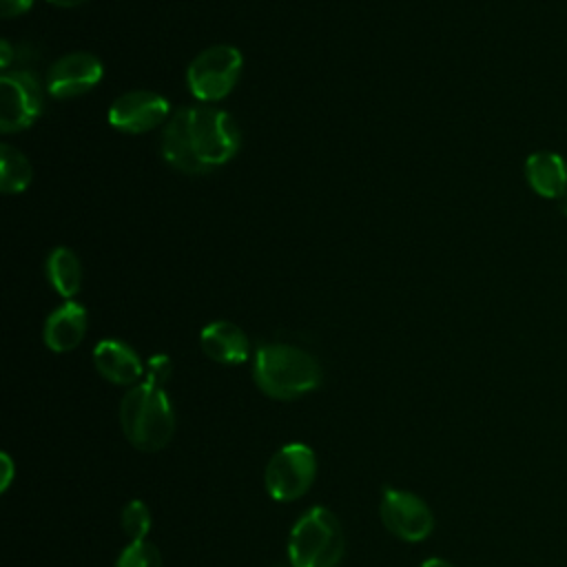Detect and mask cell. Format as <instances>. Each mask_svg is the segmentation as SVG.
I'll use <instances>...</instances> for the list:
<instances>
[{"label": "cell", "instance_id": "7", "mask_svg": "<svg viewBox=\"0 0 567 567\" xmlns=\"http://www.w3.org/2000/svg\"><path fill=\"white\" fill-rule=\"evenodd\" d=\"M42 109V95L35 78L27 71L2 75L0 80V128L13 133L27 128Z\"/></svg>", "mask_w": 567, "mask_h": 567}, {"label": "cell", "instance_id": "1", "mask_svg": "<svg viewBox=\"0 0 567 567\" xmlns=\"http://www.w3.org/2000/svg\"><path fill=\"white\" fill-rule=\"evenodd\" d=\"M239 146L233 117L210 106L179 109L162 135L164 159L188 175L206 173L228 162Z\"/></svg>", "mask_w": 567, "mask_h": 567}, {"label": "cell", "instance_id": "16", "mask_svg": "<svg viewBox=\"0 0 567 567\" xmlns=\"http://www.w3.org/2000/svg\"><path fill=\"white\" fill-rule=\"evenodd\" d=\"M33 177L29 159L9 144H2L0 153V186L4 193H20Z\"/></svg>", "mask_w": 567, "mask_h": 567}, {"label": "cell", "instance_id": "15", "mask_svg": "<svg viewBox=\"0 0 567 567\" xmlns=\"http://www.w3.org/2000/svg\"><path fill=\"white\" fill-rule=\"evenodd\" d=\"M47 275L49 281L53 284V288L62 295V297H73L80 288V264L78 257L69 250V248H55L47 261Z\"/></svg>", "mask_w": 567, "mask_h": 567}, {"label": "cell", "instance_id": "6", "mask_svg": "<svg viewBox=\"0 0 567 567\" xmlns=\"http://www.w3.org/2000/svg\"><path fill=\"white\" fill-rule=\"evenodd\" d=\"M241 71L237 49L219 44L202 51L188 66V89L202 102H217L230 93Z\"/></svg>", "mask_w": 567, "mask_h": 567}, {"label": "cell", "instance_id": "12", "mask_svg": "<svg viewBox=\"0 0 567 567\" xmlns=\"http://www.w3.org/2000/svg\"><path fill=\"white\" fill-rule=\"evenodd\" d=\"M525 177L529 186L549 199L567 195V162L551 151H536L525 162Z\"/></svg>", "mask_w": 567, "mask_h": 567}, {"label": "cell", "instance_id": "5", "mask_svg": "<svg viewBox=\"0 0 567 567\" xmlns=\"http://www.w3.org/2000/svg\"><path fill=\"white\" fill-rule=\"evenodd\" d=\"M317 474L315 452L303 443L281 447L266 465V489L275 501H295L303 496Z\"/></svg>", "mask_w": 567, "mask_h": 567}, {"label": "cell", "instance_id": "14", "mask_svg": "<svg viewBox=\"0 0 567 567\" xmlns=\"http://www.w3.org/2000/svg\"><path fill=\"white\" fill-rule=\"evenodd\" d=\"M202 350L219 363H244L248 359V339L230 321L208 323L199 334Z\"/></svg>", "mask_w": 567, "mask_h": 567}, {"label": "cell", "instance_id": "10", "mask_svg": "<svg viewBox=\"0 0 567 567\" xmlns=\"http://www.w3.org/2000/svg\"><path fill=\"white\" fill-rule=\"evenodd\" d=\"M102 78V64L91 53H69L60 58L47 75V89L53 97L66 100L91 91Z\"/></svg>", "mask_w": 567, "mask_h": 567}, {"label": "cell", "instance_id": "25", "mask_svg": "<svg viewBox=\"0 0 567 567\" xmlns=\"http://www.w3.org/2000/svg\"><path fill=\"white\" fill-rule=\"evenodd\" d=\"M272 567H284V565H272Z\"/></svg>", "mask_w": 567, "mask_h": 567}, {"label": "cell", "instance_id": "11", "mask_svg": "<svg viewBox=\"0 0 567 567\" xmlns=\"http://www.w3.org/2000/svg\"><path fill=\"white\" fill-rule=\"evenodd\" d=\"M93 363L106 381L117 385L135 383L142 377V361L137 354L126 343L115 339H106L95 346Z\"/></svg>", "mask_w": 567, "mask_h": 567}, {"label": "cell", "instance_id": "17", "mask_svg": "<svg viewBox=\"0 0 567 567\" xmlns=\"http://www.w3.org/2000/svg\"><path fill=\"white\" fill-rule=\"evenodd\" d=\"M115 567H162L159 551L148 540H133L115 560Z\"/></svg>", "mask_w": 567, "mask_h": 567}, {"label": "cell", "instance_id": "24", "mask_svg": "<svg viewBox=\"0 0 567 567\" xmlns=\"http://www.w3.org/2000/svg\"><path fill=\"white\" fill-rule=\"evenodd\" d=\"M49 2H53L58 7H75V4H82L84 0H49Z\"/></svg>", "mask_w": 567, "mask_h": 567}, {"label": "cell", "instance_id": "18", "mask_svg": "<svg viewBox=\"0 0 567 567\" xmlns=\"http://www.w3.org/2000/svg\"><path fill=\"white\" fill-rule=\"evenodd\" d=\"M122 529L131 538V543L146 540V534L151 529V514L142 501H131L122 509Z\"/></svg>", "mask_w": 567, "mask_h": 567}, {"label": "cell", "instance_id": "19", "mask_svg": "<svg viewBox=\"0 0 567 567\" xmlns=\"http://www.w3.org/2000/svg\"><path fill=\"white\" fill-rule=\"evenodd\" d=\"M171 359L166 354H155L148 359V365H146V383L151 385H157V388H164V383L168 381L171 377Z\"/></svg>", "mask_w": 567, "mask_h": 567}, {"label": "cell", "instance_id": "3", "mask_svg": "<svg viewBox=\"0 0 567 567\" xmlns=\"http://www.w3.org/2000/svg\"><path fill=\"white\" fill-rule=\"evenodd\" d=\"M255 381L275 399H297L321 383L319 363L301 348L266 343L255 354Z\"/></svg>", "mask_w": 567, "mask_h": 567}, {"label": "cell", "instance_id": "9", "mask_svg": "<svg viewBox=\"0 0 567 567\" xmlns=\"http://www.w3.org/2000/svg\"><path fill=\"white\" fill-rule=\"evenodd\" d=\"M168 115V102L151 91H131L120 95L109 111V122L126 133H144L162 124Z\"/></svg>", "mask_w": 567, "mask_h": 567}, {"label": "cell", "instance_id": "13", "mask_svg": "<svg viewBox=\"0 0 567 567\" xmlns=\"http://www.w3.org/2000/svg\"><path fill=\"white\" fill-rule=\"evenodd\" d=\"M86 332V312L80 303L66 301L53 310L44 323V343L53 352L73 350Z\"/></svg>", "mask_w": 567, "mask_h": 567}, {"label": "cell", "instance_id": "21", "mask_svg": "<svg viewBox=\"0 0 567 567\" xmlns=\"http://www.w3.org/2000/svg\"><path fill=\"white\" fill-rule=\"evenodd\" d=\"M0 51H2V55H0V66L7 69V66L11 64V44L4 40V42L0 44Z\"/></svg>", "mask_w": 567, "mask_h": 567}, {"label": "cell", "instance_id": "22", "mask_svg": "<svg viewBox=\"0 0 567 567\" xmlns=\"http://www.w3.org/2000/svg\"><path fill=\"white\" fill-rule=\"evenodd\" d=\"M2 463H4V481H2V489H7V485H9V481H11V461H9V456L4 454L2 456Z\"/></svg>", "mask_w": 567, "mask_h": 567}, {"label": "cell", "instance_id": "8", "mask_svg": "<svg viewBox=\"0 0 567 567\" xmlns=\"http://www.w3.org/2000/svg\"><path fill=\"white\" fill-rule=\"evenodd\" d=\"M381 520L388 532L410 543L427 538L434 527V518L425 501L403 489L383 492Z\"/></svg>", "mask_w": 567, "mask_h": 567}, {"label": "cell", "instance_id": "20", "mask_svg": "<svg viewBox=\"0 0 567 567\" xmlns=\"http://www.w3.org/2000/svg\"><path fill=\"white\" fill-rule=\"evenodd\" d=\"M33 0H2V16L4 18H13L24 13L31 7Z\"/></svg>", "mask_w": 567, "mask_h": 567}, {"label": "cell", "instance_id": "4", "mask_svg": "<svg viewBox=\"0 0 567 567\" xmlns=\"http://www.w3.org/2000/svg\"><path fill=\"white\" fill-rule=\"evenodd\" d=\"M343 549L341 523L326 507L308 509L288 536V560L292 567H337Z\"/></svg>", "mask_w": 567, "mask_h": 567}, {"label": "cell", "instance_id": "23", "mask_svg": "<svg viewBox=\"0 0 567 567\" xmlns=\"http://www.w3.org/2000/svg\"><path fill=\"white\" fill-rule=\"evenodd\" d=\"M421 567H454V565L447 563V560H443V558H430V560H425Z\"/></svg>", "mask_w": 567, "mask_h": 567}, {"label": "cell", "instance_id": "2", "mask_svg": "<svg viewBox=\"0 0 567 567\" xmlns=\"http://www.w3.org/2000/svg\"><path fill=\"white\" fill-rule=\"evenodd\" d=\"M120 425L128 443L142 452L166 447L175 432V414L164 388L146 381L131 388L120 405Z\"/></svg>", "mask_w": 567, "mask_h": 567}]
</instances>
